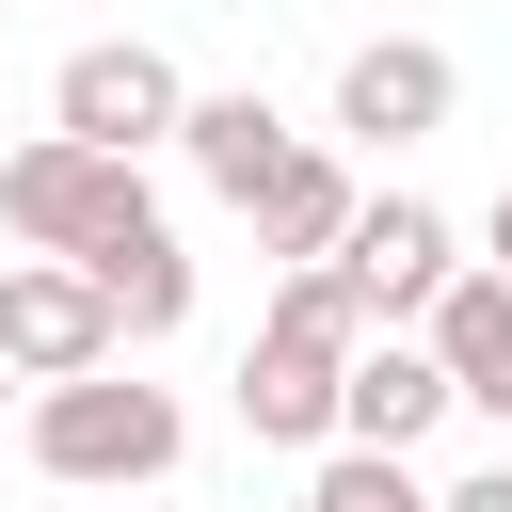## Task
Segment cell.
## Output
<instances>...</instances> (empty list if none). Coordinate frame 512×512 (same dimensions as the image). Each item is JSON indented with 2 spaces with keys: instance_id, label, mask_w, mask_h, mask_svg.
I'll use <instances>...</instances> for the list:
<instances>
[{
  "instance_id": "6da1fadb",
  "label": "cell",
  "mask_w": 512,
  "mask_h": 512,
  "mask_svg": "<svg viewBox=\"0 0 512 512\" xmlns=\"http://www.w3.org/2000/svg\"><path fill=\"white\" fill-rule=\"evenodd\" d=\"M352 336H368V304L336 288V256H288V288H272V320H256V352H240V432H256V448H320Z\"/></svg>"
},
{
  "instance_id": "7a4b0ae2",
  "label": "cell",
  "mask_w": 512,
  "mask_h": 512,
  "mask_svg": "<svg viewBox=\"0 0 512 512\" xmlns=\"http://www.w3.org/2000/svg\"><path fill=\"white\" fill-rule=\"evenodd\" d=\"M176 448H192L176 384H128L112 352L64 368V384H32V464L80 480V496H144V480H176Z\"/></svg>"
},
{
  "instance_id": "3957f363",
  "label": "cell",
  "mask_w": 512,
  "mask_h": 512,
  "mask_svg": "<svg viewBox=\"0 0 512 512\" xmlns=\"http://www.w3.org/2000/svg\"><path fill=\"white\" fill-rule=\"evenodd\" d=\"M160 192H144V160H112V144H80V128H32V144H0V224L32 240V256H96L112 224H144Z\"/></svg>"
},
{
  "instance_id": "277c9868",
  "label": "cell",
  "mask_w": 512,
  "mask_h": 512,
  "mask_svg": "<svg viewBox=\"0 0 512 512\" xmlns=\"http://www.w3.org/2000/svg\"><path fill=\"white\" fill-rule=\"evenodd\" d=\"M176 64L144 48V32H96V48H64V80H48V128H80V144H112V160H144V144H176Z\"/></svg>"
},
{
  "instance_id": "5b68a950",
  "label": "cell",
  "mask_w": 512,
  "mask_h": 512,
  "mask_svg": "<svg viewBox=\"0 0 512 512\" xmlns=\"http://www.w3.org/2000/svg\"><path fill=\"white\" fill-rule=\"evenodd\" d=\"M448 272H464L448 208H416V192H384V208H368V192H352V224H336V288H352L368 320H416Z\"/></svg>"
},
{
  "instance_id": "8992f818",
  "label": "cell",
  "mask_w": 512,
  "mask_h": 512,
  "mask_svg": "<svg viewBox=\"0 0 512 512\" xmlns=\"http://www.w3.org/2000/svg\"><path fill=\"white\" fill-rule=\"evenodd\" d=\"M448 112H464V64H448L432 32H368V48L336 64V128H352V144H432Z\"/></svg>"
},
{
  "instance_id": "52a82bcc",
  "label": "cell",
  "mask_w": 512,
  "mask_h": 512,
  "mask_svg": "<svg viewBox=\"0 0 512 512\" xmlns=\"http://www.w3.org/2000/svg\"><path fill=\"white\" fill-rule=\"evenodd\" d=\"M96 352H112L96 272H80V256H16V272H0V368H16V384H64V368H96Z\"/></svg>"
},
{
  "instance_id": "ba28073f",
  "label": "cell",
  "mask_w": 512,
  "mask_h": 512,
  "mask_svg": "<svg viewBox=\"0 0 512 512\" xmlns=\"http://www.w3.org/2000/svg\"><path fill=\"white\" fill-rule=\"evenodd\" d=\"M432 416H448V368H432V336L368 320V336H352V368H336V432H352V448H416ZM336 432H320V448H336Z\"/></svg>"
},
{
  "instance_id": "9c48e42d",
  "label": "cell",
  "mask_w": 512,
  "mask_h": 512,
  "mask_svg": "<svg viewBox=\"0 0 512 512\" xmlns=\"http://www.w3.org/2000/svg\"><path fill=\"white\" fill-rule=\"evenodd\" d=\"M416 336H432V368H448V400H480V416H512V272L480 256V272H448L432 304H416Z\"/></svg>"
},
{
  "instance_id": "30bf717a",
  "label": "cell",
  "mask_w": 512,
  "mask_h": 512,
  "mask_svg": "<svg viewBox=\"0 0 512 512\" xmlns=\"http://www.w3.org/2000/svg\"><path fill=\"white\" fill-rule=\"evenodd\" d=\"M80 272H96V304H112V352H128V336H176V320H192V256H176V224H160V208H144V224H112V240H96Z\"/></svg>"
},
{
  "instance_id": "8fae6325",
  "label": "cell",
  "mask_w": 512,
  "mask_h": 512,
  "mask_svg": "<svg viewBox=\"0 0 512 512\" xmlns=\"http://www.w3.org/2000/svg\"><path fill=\"white\" fill-rule=\"evenodd\" d=\"M176 144H192V176H208V192L240 208V192H256V176H272V160H288L304 128H288V112H272L256 80H240V96H176Z\"/></svg>"
},
{
  "instance_id": "7c38bea8",
  "label": "cell",
  "mask_w": 512,
  "mask_h": 512,
  "mask_svg": "<svg viewBox=\"0 0 512 512\" xmlns=\"http://www.w3.org/2000/svg\"><path fill=\"white\" fill-rule=\"evenodd\" d=\"M240 224H256V256H336V224H352V160L288 144V160L240 192Z\"/></svg>"
},
{
  "instance_id": "4fadbf2b",
  "label": "cell",
  "mask_w": 512,
  "mask_h": 512,
  "mask_svg": "<svg viewBox=\"0 0 512 512\" xmlns=\"http://www.w3.org/2000/svg\"><path fill=\"white\" fill-rule=\"evenodd\" d=\"M304 512H432V496H416V464H400V448H352V432H336V448H320V480H304Z\"/></svg>"
},
{
  "instance_id": "5bb4252c",
  "label": "cell",
  "mask_w": 512,
  "mask_h": 512,
  "mask_svg": "<svg viewBox=\"0 0 512 512\" xmlns=\"http://www.w3.org/2000/svg\"><path fill=\"white\" fill-rule=\"evenodd\" d=\"M432 512H512V464H480V480H448Z\"/></svg>"
},
{
  "instance_id": "9a60e30c",
  "label": "cell",
  "mask_w": 512,
  "mask_h": 512,
  "mask_svg": "<svg viewBox=\"0 0 512 512\" xmlns=\"http://www.w3.org/2000/svg\"><path fill=\"white\" fill-rule=\"evenodd\" d=\"M496 272H512V192H496Z\"/></svg>"
},
{
  "instance_id": "2e32d148",
  "label": "cell",
  "mask_w": 512,
  "mask_h": 512,
  "mask_svg": "<svg viewBox=\"0 0 512 512\" xmlns=\"http://www.w3.org/2000/svg\"><path fill=\"white\" fill-rule=\"evenodd\" d=\"M0 400H16V368H0Z\"/></svg>"
}]
</instances>
